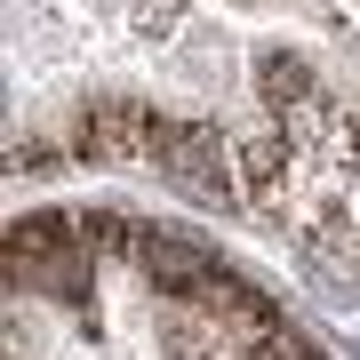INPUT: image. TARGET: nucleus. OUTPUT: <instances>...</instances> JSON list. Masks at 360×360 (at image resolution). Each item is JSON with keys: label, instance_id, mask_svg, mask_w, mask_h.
I'll use <instances>...</instances> for the list:
<instances>
[{"label": "nucleus", "instance_id": "1", "mask_svg": "<svg viewBox=\"0 0 360 360\" xmlns=\"http://www.w3.org/2000/svg\"><path fill=\"white\" fill-rule=\"evenodd\" d=\"M153 160L168 168V184H176V193H193L200 208H232V200H240L232 144H224V129H208V120H168L160 144H153Z\"/></svg>", "mask_w": 360, "mask_h": 360}]
</instances>
